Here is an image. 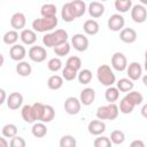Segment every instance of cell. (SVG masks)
<instances>
[{
  "mask_svg": "<svg viewBox=\"0 0 147 147\" xmlns=\"http://www.w3.org/2000/svg\"><path fill=\"white\" fill-rule=\"evenodd\" d=\"M68 40V32L63 29H57L51 33H46L42 37V44L46 47H56L63 45Z\"/></svg>",
  "mask_w": 147,
  "mask_h": 147,
  "instance_id": "cell-1",
  "label": "cell"
},
{
  "mask_svg": "<svg viewBox=\"0 0 147 147\" xmlns=\"http://www.w3.org/2000/svg\"><path fill=\"white\" fill-rule=\"evenodd\" d=\"M57 25V18L56 16L54 17H41V18H36L32 22V29L33 31L37 32H46L55 29Z\"/></svg>",
  "mask_w": 147,
  "mask_h": 147,
  "instance_id": "cell-2",
  "label": "cell"
},
{
  "mask_svg": "<svg viewBox=\"0 0 147 147\" xmlns=\"http://www.w3.org/2000/svg\"><path fill=\"white\" fill-rule=\"evenodd\" d=\"M96 77H98V80L103 86H107V87L113 86V84L116 80L115 74L113 72V70L110 69V67L107 65V64H101L98 68V70H96Z\"/></svg>",
  "mask_w": 147,
  "mask_h": 147,
  "instance_id": "cell-3",
  "label": "cell"
},
{
  "mask_svg": "<svg viewBox=\"0 0 147 147\" xmlns=\"http://www.w3.org/2000/svg\"><path fill=\"white\" fill-rule=\"evenodd\" d=\"M118 113H119L118 107L115 103H109L107 106H101V107L98 108V110H96V117L100 121H102V119L113 121V119L117 118Z\"/></svg>",
  "mask_w": 147,
  "mask_h": 147,
  "instance_id": "cell-4",
  "label": "cell"
},
{
  "mask_svg": "<svg viewBox=\"0 0 147 147\" xmlns=\"http://www.w3.org/2000/svg\"><path fill=\"white\" fill-rule=\"evenodd\" d=\"M28 54H29V57L31 59V61L37 62V63H40V62L45 61L46 56H47L46 49L42 46H32L29 49Z\"/></svg>",
  "mask_w": 147,
  "mask_h": 147,
  "instance_id": "cell-5",
  "label": "cell"
},
{
  "mask_svg": "<svg viewBox=\"0 0 147 147\" xmlns=\"http://www.w3.org/2000/svg\"><path fill=\"white\" fill-rule=\"evenodd\" d=\"M111 65L116 71H124L127 68V60L121 52H116L111 56Z\"/></svg>",
  "mask_w": 147,
  "mask_h": 147,
  "instance_id": "cell-6",
  "label": "cell"
},
{
  "mask_svg": "<svg viewBox=\"0 0 147 147\" xmlns=\"http://www.w3.org/2000/svg\"><path fill=\"white\" fill-rule=\"evenodd\" d=\"M131 17L136 23H144L147 18V9L142 5H134L131 8Z\"/></svg>",
  "mask_w": 147,
  "mask_h": 147,
  "instance_id": "cell-7",
  "label": "cell"
},
{
  "mask_svg": "<svg viewBox=\"0 0 147 147\" xmlns=\"http://www.w3.org/2000/svg\"><path fill=\"white\" fill-rule=\"evenodd\" d=\"M71 44L76 51L85 52L88 47V39L83 33H76V34H74V37L71 39Z\"/></svg>",
  "mask_w": 147,
  "mask_h": 147,
  "instance_id": "cell-8",
  "label": "cell"
},
{
  "mask_svg": "<svg viewBox=\"0 0 147 147\" xmlns=\"http://www.w3.org/2000/svg\"><path fill=\"white\" fill-rule=\"evenodd\" d=\"M80 100H78L75 96H69L64 101V110L69 115H76L80 111Z\"/></svg>",
  "mask_w": 147,
  "mask_h": 147,
  "instance_id": "cell-9",
  "label": "cell"
},
{
  "mask_svg": "<svg viewBox=\"0 0 147 147\" xmlns=\"http://www.w3.org/2000/svg\"><path fill=\"white\" fill-rule=\"evenodd\" d=\"M108 29L111 30V31H122L123 30V26L125 24V21H124V17L119 14H113L109 20H108Z\"/></svg>",
  "mask_w": 147,
  "mask_h": 147,
  "instance_id": "cell-10",
  "label": "cell"
},
{
  "mask_svg": "<svg viewBox=\"0 0 147 147\" xmlns=\"http://www.w3.org/2000/svg\"><path fill=\"white\" fill-rule=\"evenodd\" d=\"M23 103V95L18 92H13L7 98V106L11 110L18 109Z\"/></svg>",
  "mask_w": 147,
  "mask_h": 147,
  "instance_id": "cell-11",
  "label": "cell"
},
{
  "mask_svg": "<svg viewBox=\"0 0 147 147\" xmlns=\"http://www.w3.org/2000/svg\"><path fill=\"white\" fill-rule=\"evenodd\" d=\"M25 24H26V18H25V15L23 13H15L10 17V25L15 31L24 30Z\"/></svg>",
  "mask_w": 147,
  "mask_h": 147,
  "instance_id": "cell-12",
  "label": "cell"
},
{
  "mask_svg": "<svg viewBox=\"0 0 147 147\" xmlns=\"http://www.w3.org/2000/svg\"><path fill=\"white\" fill-rule=\"evenodd\" d=\"M25 55H26V49L22 45H14L9 49V56L14 61L21 62L25 57Z\"/></svg>",
  "mask_w": 147,
  "mask_h": 147,
  "instance_id": "cell-13",
  "label": "cell"
},
{
  "mask_svg": "<svg viewBox=\"0 0 147 147\" xmlns=\"http://www.w3.org/2000/svg\"><path fill=\"white\" fill-rule=\"evenodd\" d=\"M87 130L92 136H100L106 131V124L100 119H94L88 123Z\"/></svg>",
  "mask_w": 147,
  "mask_h": 147,
  "instance_id": "cell-14",
  "label": "cell"
},
{
  "mask_svg": "<svg viewBox=\"0 0 147 147\" xmlns=\"http://www.w3.org/2000/svg\"><path fill=\"white\" fill-rule=\"evenodd\" d=\"M126 72L129 78L133 82V80H138L141 75H142V68L138 62H132L129 64V67L126 68Z\"/></svg>",
  "mask_w": 147,
  "mask_h": 147,
  "instance_id": "cell-15",
  "label": "cell"
},
{
  "mask_svg": "<svg viewBox=\"0 0 147 147\" xmlns=\"http://www.w3.org/2000/svg\"><path fill=\"white\" fill-rule=\"evenodd\" d=\"M119 39L125 44H132L137 40V32L132 28H125L119 32Z\"/></svg>",
  "mask_w": 147,
  "mask_h": 147,
  "instance_id": "cell-16",
  "label": "cell"
},
{
  "mask_svg": "<svg viewBox=\"0 0 147 147\" xmlns=\"http://www.w3.org/2000/svg\"><path fill=\"white\" fill-rule=\"evenodd\" d=\"M105 13V6L103 3L99 2V1H92L88 5V14L93 17V18H98L101 17Z\"/></svg>",
  "mask_w": 147,
  "mask_h": 147,
  "instance_id": "cell-17",
  "label": "cell"
},
{
  "mask_svg": "<svg viewBox=\"0 0 147 147\" xmlns=\"http://www.w3.org/2000/svg\"><path fill=\"white\" fill-rule=\"evenodd\" d=\"M95 99V92L93 88L91 87H86L80 92V103H83L84 106H90L93 103Z\"/></svg>",
  "mask_w": 147,
  "mask_h": 147,
  "instance_id": "cell-18",
  "label": "cell"
},
{
  "mask_svg": "<svg viewBox=\"0 0 147 147\" xmlns=\"http://www.w3.org/2000/svg\"><path fill=\"white\" fill-rule=\"evenodd\" d=\"M20 38H21L23 44H25V45H33L36 42V40H37V34L31 29H24V30H22V32L20 34Z\"/></svg>",
  "mask_w": 147,
  "mask_h": 147,
  "instance_id": "cell-19",
  "label": "cell"
},
{
  "mask_svg": "<svg viewBox=\"0 0 147 147\" xmlns=\"http://www.w3.org/2000/svg\"><path fill=\"white\" fill-rule=\"evenodd\" d=\"M61 17L64 22H72L75 21L77 17L72 10V7L70 5V2H67L62 6V10H61Z\"/></svg>",
  "mask_w": 147,
  "mask_h": 147,
  "instance_id": "cell-20",
  "label": "cell"
},
{
  "mask_svg": "<svg viewBox=\"0 0 147 147\" xmlns=\"http://www.w3.org/2000/svg\"><path fill=\"white\" fill-rule=\"evenodd\" d=\"M99 29H100L99 28V23L96 21H94V20H87V21H85V23L83 25L84 32L86 34H88V36L96 34L99 32Z\"/></svg>",
  "mask_w": 147,
  "mask_h": 147,
  "instance_id": "cell-21",
  "label": "cell"
},
{
  "mask_svg": "<svg viewBox=\"0 0 147 147\" xmlns=\"http://www.w3.org/2000/svg\"><path fill=\"white\" fill-rule=\"evenodd\" d=\"M134 107H136L134 102H133L127 95H125V96L121 100L118 109H119V111L123 113V114H130V113H132V110H133Z\"/></svg>",
  "mask_w": 147,
  "mask_h": 147,
  "instance_id": "cell-22",
  "label": "cell"
},
{
  "mask_svg": "<svg viewBox=\"0 0 147 147\" xmlns=\"http://www.w3.org/2000/svg\"><path fill=\"white\" fill-rule=\"evenodd\" d=\"M21 116L24 119V122H26V123H34L36 122V118H34L32 105H25V106H23L22 107V110H21Z\"/></svg>",
  "mask_w": 147,
  "mask_h": 147,
  "instance_id": "cell-23",
  "label": "cell"
},
{
  "mask_svg": "<svg viewBox=\"0 0 147 147\" xmlns=\"http://www.w3.org/2000/svg\"><path fill=\"white\" fill-rule=\"evenodd\" d=\"M63 85V77L59 76V75H53L48 78L47 80V86L49 90H53V91H56V90H60Z\"/></svg>",
  "mask_w": 147,
  "mask_h": 147,
  "instance_id": "cell-24",
  "label": "cell"
},
{
  "mask_svg": "<svg viewBox=\"0 0 147 147\" xmlns=\"http://www.w3.org/2000/svg\"><path fill=\"white\" fill-rule=\"evenodd\" d=\"M70 5L72 7V10H74L76 17H82L85 14L86 5H85L84 1H82V0H74V1L70 2Z\"/></svg>",
  "mask_w": 147,
  "mask_h": 147,
  "instance_id": "cell-25",
  "label": "cell"
},
{
  "mask_svg": "<svg viewBox=\"0 0 147 147\" xmlns=\"http://www.w3.org/2000/svg\"><path fill=\"white\" fill-rule=\"evenodd\" d=\"M31 132L32 134L36 137V138H42L47 134V127L46 125L42 123V122H39V123H34L32 125V129H31Z\"/></svg>",
  "mask_w": 147,
  "mask_h": 147,
  "instance_id": "cell-26",
  "label": "cell"
},
{
  "mask_svg": "<svg viewBox=\"0 0 147 147\" xmlns=\"http://www.w3.org/2000/svg\"><path fill=\"white\" fill-rule=\"evenodd\" d=\"M31 71H32L31 65H30L28 62H25V61H21V62H18L17 65H16V72H17L20 76H22V77H28V76H30V75H31Z\"/></svg>",
  "mask_w": 147,
  "mask_h": 147,
  "instance_id": "cell-27",
  "label": "cell"
},
{
  "mask_svg": "<svg viewBox=\"0 0 147 147\" xmlns=\"http://www.w3.org/2000/svg\"><path fill=\"white\" fill-rule=\"evenodd\" d=\"M116 84L119 92H131L134 86L133 82L130 78H121Z\"/></svg>",
  "mask_w": 147,
  "mask_h": 147,
  "instance_id": "cell-28",
  "label": "cell"
},
{
  "mask_svg": "<svg viewBox=\"0 0 147 147\" xmlns=\"http://www.w3.org/2000/svg\"><path fill=\"white\" fill-rule=\"evenodd\" d=\"M105 98H106V101H108L109 103H115V101L118 100L119 98V91L117 87H108L105 92Z\"/></svg>",
  "mask_w": 147,
  "mask_h": 147,
  "instance_id": "cell-29",
  "label": "cell"
},
{
  "mask_svg": "<svg viewBox=\"0 0 147 147\" xmlns=\"http://www.w3.org/2000/svg\"><path fill=\"white\" fill-rule=\"evenodd\" d=\"M40 14L42 17H54L56 16V6L53 3H45L40 8Z\"/></svg>",
  "mask_w": 147,
  "mask_h": 147,
  "instance_id": "cell-30",
  "label": "cell"
},
{
  "mask_svg": "<svg viewBox=\"0 0 147 147\" xmlns=\"http://www.w3.org/2000/svg\"><path fill=\"white\" fill-rule=\"evenodd\" d=\"M2 40H3V42L6 44V45H16L15 42L18 40V33H17V31H15V30H9V31H7L5 34H3V37H2Z\"/></svg>",
  "mask_w": 147,
  "mask_h": 147,
  "instance_id": "cell-31",
  "label": "cell"
},
{
  "mask_svg": "<svg viewBox=\"0 0 147 147\" xmlns=\"http://www.w3.org/2000/svg\"><path fill=\"white\" fill-rule=\"evenodd\" d=\"M1 133L5 138H14L17 136V126L15 124H6L3 125Z\"/></svg>",
  "mask_w": 147,
  "mask_h": 147,
  "instance_id": "cell-32",
  "label": "cell"
},
{
  "mask_svg": "<svg viewBox=\"0 0 147 147\" xmlns=\"http://www.w3.org/2000/svg\"><path fill=\"white\" fill-rule=\"evenodd\" d=\"M115 8L119 13H126L129 11V9L132 8V1L131 0H116Z\"/></svg>",
  "mask_w": 147,
  "mask_h": 147,
  "instance_id": "cell-33",
  "label": "cell"
},
{
  "mask_svg": "<svg viewBox=\"0 0 147 147\" xmlns=\"http://www.w3.org/2000/svg\"><path fill=\"white\" fill-rule=\"evenodd\" d=\"M55 117V110L52 106L49 105H45V111H44V115H42V118L40 122L42 123H49L54 119Z\"/></svg>",
  "mask_w": 147,
  "mask_h": 147,
  "instance_id": "cell-34",
  "label": "cell"
},
{
  "mask_svg": "<svg viewBox=\"0 0 147 147\" xmlns=\"http://www.w3.org/2000/svg\"><path fill=\"white\" fill-rule=\"evenodd\" d=\"M110 141L113 142V144H115V145H121V144H123L124 142V140H125V134H124V132L123 131H121V130H114L111 133H110Z\"/></svg>",
  "mask_w": 147,
  "mask_h": 147,
  "instance_id": "cell-35",
  "label": "cell"
},
{
  "mask_svg": "<svg viewBox=\"0 0 147 147\" xmlns=\"http://www.w3.org/2000/svg\"><path fill=\"white\" fill-rule=\"evenodd\" d=\"M77 78H78V82H79L80 84L86 85V84H88V83L92 80V72H91V70H88V69H83V70H80V71L78 72Z\"/></svg>",
  "mask_w": 147,
  "mask_h": 147,
  "instance_id": "cell-36",
  "label": "cell"
},
{
  "mask_svg": "<svg viewBox=\"0 0 147 147\" xmlns=\"http://www.w3.org/2000/svg\"><path fill=\"white\" fill-rule=\"evenodd\" d=\"M32 109H33V114H34V118L36 121H41L44 111H45V105L41 102H34L32 105Z\"/></svg>",
  "mask_w": 147,
  "mask_h": 147,
  "instance_id": "cell-37",
  "label": "cell"
},
{
  "mask_svg": "<svg viewBox=\"0 0 147 147\" xmlns=\"http://www.w3.org/2000/svg\"><path fill=\"white\" fill-rule=\"evenodd\" d=\"M65 67H69L74 70L78 71L82 68V60L78 56H70L65 62Z\"/></svg>",
  "mask_w": 147,
  "mask_h": 147,
  "instance_id": "cell-38",
  "label": "cell"
},
{
  "mask_svg": "<svg viewBox=\"0 0 147 147\" xmlns=\"http://www.w3.org/2000/svg\"><path fill=\"white\" fill-rule=\"evenodd\" d=\"M77 142L72 136H63L60 139V147H76Z\"/></svg>",
  "mask_w": 147,
  "mask_h": 147,
  "instance_id": "cell-39",
  "label": "cell"
},
{
  "mask_svg": "<svg viewBox=\"0 0 147 147\" xmlns=\"http://www.w3.org/2000/svg\"><path fill=\"white\" fill-rule=\"evenodd\" d=\"M47 68H48L51 71L56 72V71H59V70L62 68V61H61L59 57H53V59H51V60L48 61Z\"/></svg>",
  "mask_w": 147,
  "mask_h": 147,
  "instance_id": "cell-40",
  "label": "cell"
},
{
  "mask_svg": "<svg viewBox=\"0 0 147 147\" xmlns=\"http://www.w3.org/2000/svg\"><path fill=\"white\" fill-rule=\"evenodd\" d=\"M77 76H78V71H76V70H74V69H71V68H69V67H64V69H63V71H62V77H63L65 80L71 82V80H74Z\"/></svg>",
  "mask_w": 147,
  "mask_h": 147,
  "instance_id": "cell-41",
  "label": "cell"
},
{
  "mask_svg": "<svg viewBox=\"0 0 147 147\" xmlns=\"http://www.w3.org/2000/svg\"><path fill=\"white\" fill-rule=\"evenodd\" d=\"M69 52H70V45H69L68 42L54 47V53H55L57 56H60V57H61V56H64V55H68Z\"/></svg>",
  "mask_w": 147,
  "mask_h": 147,
  "instance_id": "cell-42",
  "label": "cell"
},
{
  "mask_svg": "<svg viewBox=\"0 0 147 147\" xmlns=\"http://www.w3.org/2000/svg\"><path fill=\"white\" fill-rule=\"evenodd\" d=\"M111 141L108 137H99V138H95L94 142H93V146L94 147H111Z\"/></svg>",
  "mask_w": 147,
  "mask_h": 147,
  "instance_id": "cell-43",
  "label": "cell"
},
{
  "mask_svg": "<svg viewBox=\"0 0 147 147\" xmlns=\"http://www.w3.org/2000/svg\"><path fill=\"white\" fill-rule=\"evenodd\" d=\"M9 147H26V144L22 137L16 136V137L11 138V140L9 142Z\"/></svg>",
  "mask_w": 147,
  "mask_h": 147,
  "instance_id": "cell-44",
  "label": "cell"
},
{
  "mask_svg": "<svg viewBox=\"0 0 147 147\" xmlns=\"http://www.w3.org/2000/svg\"><path fill=\"white\" fill-rule=\"evenodd\" d=\"M130 147H146V146H145V144H144V141H142V140L137 139V140H133V141L131 142Z\"/></svg>",
  "mask_w": 147,
  "mask_h": 147,
  "instance_id": "cell-45",
  "label": "cell"
},
{
  "mask_svg": "<svg viewBox=\"0 0 147 147\" xmlns=\"http://www.w3.org/2000/svg\"><path fill=\"white\" fill-rule=\"evenodd\" d=\"M0 147H9V144L7 142V140H6L5 137H1L0 138Z\"/></svg>",
  "mask_w": 147,
  "mask_h": 147,
  "instance_id": "cell-46",
  "label": "cell"
},
{
  "mask_svg": "<svg viewBox=\"0 0 147 147\" xmlns=\"http://www.w3.org/2000/svg\"><path fill=\"white\" fill-rule=\"evenodd\" d=\"M140 113H141V116H142V117H145V118H147V103L142 106V108H141V110H140Z\"/></svg>",
  "mask_w": 147,
  "mask_h": 147,
  "instance_id": "cell-47",
  "label": "cell"
},
{
  "mask_svg": "<svg viewBox=\"0 0 147 147\" xmlns=\"http://www.w3.org/2000/svg\"><path fill=\"white\" fill-rule=\"evenodd\" d=\"M0 94H1V99H0V105H2L5 102V99H6V92L3 88H0Z\"/></svg>",
  "mask_w": 147,
  "mask_h": 147,
  "instance_id": "cell-48",
  "label": "cell"
},
{
  "mask_svg": "<svg viewBox=\"0 0 147 147\" xmlns=\"http://www.w3.org/2000/svg\"><path fill=\"white\" fill-rule=\"evenodd\" d=\"M142 83H144V85H145V86H147V75L142 76Z\"/></svg>",
  "mask_w": 147,
  "mask_h": 147,
  "instance_id": "cell-49",
  "label": "cell"
},
{
  "mask_svg": "<svg viewBox=\"0 0 147 147\" xmlns=\"http://www.w3.org/2000/svg\"><path fill=\"white\" fill-rule=\"evenodd\" d=\"M145 69H146V71H147V60H145Z\"/></svg>",
  "mask_w": 147,
  "mask_h": 147,
  "instance_id": "cell-50",
  "label": "cell"
},
{
  "mask_svg": "<svg viewBox=\"0 0 147 147\" xmlns=\"http://www.w3.org/2000/svg\"><path fill=\"white\" fill-rule=\"evenodd\" d=\"M145 60H147V51L145 52Z\"/></svg>",
  "mask_w": 147,
  "mask_h": 147,
  "instance_id": "cell-51",
  "label": "cell"
}]
</instances>
